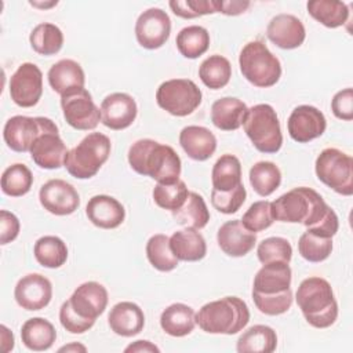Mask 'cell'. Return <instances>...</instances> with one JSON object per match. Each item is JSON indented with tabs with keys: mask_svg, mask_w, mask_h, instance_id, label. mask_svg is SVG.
I'll return each mask as SVG.
<instances>
[{
	"mask_svg": "<svg viewBox=\"0 0 353 353\" xmlns=\"http://www.w3.org/2000/svg\"><path fill=\"white\" fill-rule=\"evenodd\" d=\"M130 167L157 183H172L181 175V159L168 145L154 139H138L128 149Z\"/></svg>",
	"mask_w": 353,
	"mask_h": 353,
	"instance_id": "obj_2",
	"label": "cell"
},
{
	"mask_svg": "<svg viewBox=\"0 0 353 353\" xmlns=\"http://www.w3.org/2000/svg\"><path fill=\"white\" fill-rule=\"evenodd\" d=\"M14 298L25 310H41L52 298V284L40 273L26 274L18 280Z\"/></svg>",
	"mask_w": 353,
	"mask_h": 353,
	"instance_id": "obj_17",
	"label": "cell"
},
{
	"mask_svg": "<svg viewBox=\"0 0 353 353\" xmlns=\"http://www.w3.org/2000/svg\"><path fill=\"white\" fill-rule=\"evenodd\" d=\"M39 200L44 210L58 216L70 215L80 205V196L77 190L63 179L47 181L40 188Z\"/></svg>",
	"mask_w": 353,
	"mask_h": 353,
	"instance_id": "obj_15",
	"label": "cell"
},
{
	"mask_svg": "<svg viewBox=\"0 0 353 353\" xmlns=\"http://www.w3.org/2000/svg\"><path fill=\"white\" fill-rule=\"evenodd\" d=\"M85 214L91 223L101 229H114L120 226L125 218L123 204L108 194L92 196L85 205Z\"/></svg>",
	"mask_w": 353,
	"mask_h": 353,
	"instance_id": "obj_22",
	"label": "cell"
},
{
	"mask_svg": "<svg viewBox=\"0 0 353 353\" xmlns=\"http://www.w3.org/2000/svg\"><path fill=\"white\" fill-rule=\"evenodd\" d=\"M219 248L229 256L247 255L256 243V234L244 228L240 219L225 222L216 233Z\"/></svg>",
	"mask_w": 353,
	"mask_h": 353,
	"instance_id": "obj_20",
	"label": "cell"
},
{
	"mask_svg": "<svg viewBox=\"0 0 353 353\" xmlns=\"http://www.w3.org/2000/svg\"><path fill=\"white\" fill-rule=\"evenodd\" d=\"M314 171L324 185L342 196L353 194V159L336 148L320 152Z\"/></svg>",
	"mask_w": 353,
	"mask_h": 353,
	"instance_id": "obj_8",
	"label": "cell"
},
{
	"mask_svg": "<svg viewBox=\"0 0 353 353\" xmlns=\"http://www.w3.org/2000/svg\"><path fill=\"white\" fill-rule=\"evenodd\" d=\"M331 110L339 120L350 121L353 119V90L350 87L341 90L334 95Z\"/></svg>",
	"mask_w": 353,
	"mask_h": 353,
	"instance_id": "obj_50",
	"label": "cell"
},
{
	"mask_svg": "<svg viewBox=\"0 0 353 353\" xmlns=\"http://www.w3.org/2000/svg\"><path fill=\"white\" fill-rule=\"evenodd\" d=\"M29 41L33 51L40 55L50 57L61 51L63 46V33L57 25L43 22L33 28L29 36Z\"/></svg>",
	"mask_w": 353,
	"mask_h": 353,
	"instance_id": "obj_37",
	"label": "cell"
},
{
	"mask_svg": "<svg viewBox=\"0 0 353 353\" xmlns=\"http://www.w3.org/2000/svg\"><path fill=\"white\" fill-rule=\"evenodd\" d=\"M296 303L314 328L331 327L338 317V303L331 284L323 277H307L296 290Z\"/></svg>",
	"mask_w": 353,
	"mask_h": 353,
	"instance_id": "obj_3",
	"label": "cell"
},
{
	"mask_svg": "<svg viewBox=\"0 0 353 353\" xmlns=\"http://www.w3.org/2000/svg\"><path fill=\"white\" fill-rule=\"evenodd\" d=\"M244 132L256 150L277 153L283 145V134L276 110L269 103H258L247 110L243 121Z\"/></svg>",
	"mask_w": 353,
	"mask_h": 353,
	"instance_id": "obj_7",
	"label": "cell"
},
{
	"mask_svg": "<svg viewBox=\"0 0 353 353\" xmlns=\"http://www.w3.org/2000/svg\"><path fill=\"white\" fill-rule=\"evenodd\" d=\"M146 256L150 265L160 272H171L178 266V258L170 247V237L157 233L146 243Z\"/></svg>",
	"mask_w": 353,
	"mask_h": 353,
	"instance_id": "obj_40",
	"label": "cell"
},
{
	"mask_svg": "<svg viewBox=\"0 0 353 353\" xmlns=\"http://www.w3.org/2000/svg\"><path fill=\"white\" fill-rule=\"evenodd\" d=\"M312 18L327 28H339L349 18V8L343 1L338 0H312L306 4Z\"/></svg>",
	"mask_w": 353,
	"mask_h": 353,
	"instance_id": "obj_32",
	"label": "cell"
},
{
	"mask_svg": "<svg viewBox=\"0 0 353 353\" xmlns=\"http://www.w3.org/2000/svg\"><path fill=\"white\" fill-rule=\"evenodd\" d=\"M252 301L261 313L266 316H279L291 307L292 291L291 288L279 294H259L252 291Z\"/></svg>",
	"mask_w": 353,
	"mask_h": 353,
	"instance_id": "obj_45",
	"label": "cell"
},
{
	"mask_svg": "<svg viewBox=\"0 0 353 353\" xmlns=\"http://www.w3.org/2000/svg\"><path fill=\"white\" fill-rule=\"evenodd\" d=\"M175 43L181 55L189 59H196L208 50L210 33L203 26L190 25L179 30Z\"/></svg>",
	"mask_w": 353,
	"mask_h": 353,
	"instance_id": "obj_35",
	"label": "cell"
},
{
	"mask_svg": "<svg viewBox=\"0 0 353 353\" xmlns=\"http://www.w3.org/2000/svg\"><path fill=\"white\" fill-rule=\"evenodd\" d=\"M33 254L39 265L55 269L61 268L68 259V247L58 236H43L33 247Z\"/></svg>",
	"mask_w": 353,
	"mask_h": 353,
	"instance_id": "obj_36",
	"label": "cell"
},
{
	"mask_svg": "<svg viewBox=\"0 0 353 353\" xmlns=\"http://www.w3.org/2000/svg\"><path fill=\"white\" fill-rule=\"evenodd\" d=\"M247 105L234 97H223L216 99L211 106V121L222 131H236L244 121Z\"/></svg>",
	"mask_w": 353,
	"mask_h": 353,
	"instance_id": "obj_27",
	"label": "cell"
},
{
	"mask_svg": "<svg viewBox=\"0 0 353 353\" xmlns=\"http://www.w3.org/2000/svg\"><path fill=\"white\" fill-rule=\"evenodd\" d=\"M292 272L285 262L263 265L254 277L252 291L259 294H279L291 287Z\"/></svg>",
	"mask_w": 353,
	"mask_h": 353,
	"instance_id": "obj_25",
	"label": "cell"
},
{
	"mask_svg": "<svg viewBox=\"0 0 353 353\" xmlns=\"http://www.w3.org/2000/svg\"><path fill=\"white\" fill-rule=\"evenodd\" d=\"M277 346L276 331L263 324H256L245 330L237 339L239 353H272Z\"/></svg>",
	"mask_w": 353,
	"mask_h": 353,
	"instance_id": "obj_31",
	"label": "cell"
},
{
	"mask_svg": "<svg viewBox=\"0 0 353 353\" xmlns=\"http://www.w3.org/2000/svg\"><path fill=\"white\" fill-rule=\"evenodd\" d=\"M73 309L83 317L97 320L108 306V291L97 281L80 284L69 298Z\"/></svg>",
	"mask_w": 353,
	"mask_h": 353,
	"instance_id": "obj_21",
	"label": "cell"
},
{
	"mask_svg": "<svg viewBox=\"0 0 353 353\" xmlns=\"http://www.w3.org/2000/svg\"><path fill=\"white\" fill-rule=\"evenodd\" d=\"M179 143L183 152L196 161L208 160L216 149L215 135L205 127L188 125L179 132Z\"/></svg>",
	"mask_w": 353,
	"mask_h": 353,
	"instance_id": "obj_24",
	"label": "cell"
},
{
	"mask_svg": "<svg viewBox=\"0 0 353 353\" xmlns=\"http://www.w3.org/2000/svg\"><path fill=\"white\" fill-rule=\"evenodd\" d=\"M43 94V73L37 65L25 62L10 79V97L21 108L34 106Z\"/></svg>",
	"mask_w": 353,
	"mask_h": 353,
	"instance_id": "obj_12",
	"label": "cell"
},
{
	"mask_svg": "<svg viewBox=\"0 0 353 353\" xmlns=\"http://www.w3.org/2000/svg\"><path fill=\"white\" fill-rule=\"evenodd\" d=\"M171 19L165 11L157 7L143 11L135 22V37L141 47L157 50L168 40Z\"/></svg>",
	"mask_w": 353,
	"mask_h": 353,
	"instance_id": "obj_13",
	"label": "cell"
},
{
	"mask_svg": "<svg viewBox=\"0 0 353 353\" xmlns=\"http://www.w3.org/2000/svg\"><path fill=\"white\" fill-rule=\"evenodd\" d=\"M61 108L66 123L76 130H94L101 121V109L85 88H74L62 94Z\"/></svg>",
	"mask_w": 353,
	"mask_h": 353,
	"instance_id": "obj_10",
	"label": "cell"
},
{
	"mask_svg": "<svg viewBox=\"0 0 353 353\" xmlns=\"http://www.w3.org/2000/svg\"><path fill=\"white\" fill-rule=\"evenodd\" d=\"M247 197V192L243 183L236 186L234 189L221 192V190H211V204L212 207L222 212V214H234L240 207L244 204Z\"/></svg>",
	"mask_w": 353,
	"mask_h": 353,
	"instance_id": "obj_47",
	"label": "cell"
},
{
	"mask_svg": "<svg viewBox=\"0 0 353 353\" xmlns=\"http://www.w3.org/2000/svg\"><path fill=\"white\" fill-rule=\"evenodd\" d=\"M240 221L245 229L254 233L268 229L274 222L270 201L259 200L252 203Z\"/></svg>",
	"mask_w": 353,
	"mask_h": 353,
	"instance_id": "obj_46",
	"label": "cell"
},
{
	"mask_svg": "<svg viewBox=\"0 0 353 353\" xmlns=\"http://www.w3.org/2000/svg\"><path fill=\"white\" fill-rule=\"evenodd\" d=\"M29 3H30L33 7H39V8H50V7L58 4L57 0H55V1H50V3H39V1H29Z\"/></svg>",
	"mask_w": 353,
	"mask_h": 353,
	"instance_id": "obj_56",
	"label": "cell"
},
{
	"mask_svg": "<svg viewBox=\"0 0 353 353\" xmlns=\"http://www.w3.org/2000/svg\"><path fill=\"white\" fill-rule=\"evenodd\" d=\"M201 91L193 80L171 79L156 91L157 105L172 116L183 117L193 113L201 103Z\"/></svg>",
	"mask_w": 353,
	"mask_h": 353,
	"instance_id": "obj_9",
	"label": "cell"
},
{
	"mask_svg": "<svg viewBox=\"0 0 353 353\" xmlns=\"http://www.w3.org/2000/svg\"><path fill=\"white\" fill-rule=\"evenodd\" d=\"M250 183L259 196H270L281 183V171L272 161H258L250 170Z\"/></svg>",
	"mask_w": 353,
	"mask_h": 353,
	"instance_id": "obj_39",
	"label": "cell"
},
{
	"mask_svg": "<svg viewBox=\"0 0 353 353\" xmlns=\"http://www.w3.org/2000/svg\"><path fill=\"white\" fill-rule=\"evenodd\" d=\"M47 77L51 88L59 95L74 88H84L85 83L83 68L73 59H61L55 62L50 68Z\"/></svg>",
	"mask_w": 353,
	"mask_h": 353,
	"instance_id": "obj_26",
	"label": "cell"
},
{
	"mask_svg": "<svg viewBox=\"0 0 353 353\" xmlns=\"http://www.w3.org/2000/svg\"><path fill=\"white\" fill-rule=\"evenodd\" d=\"M48 117H28V116H12L8 119L3 128V138L7 146L19 153L29 152L36 138L44 130L48 123Z\"/></svg>",
	"mask_w": 353,
	"mask_h": 353,
	"instance_id": "obj_14",
	"label": "cell"
},
{
	"mask_svg": "<svg viewBox=\"0 0 353 353\" xmlns=\"http://www.w3.org/2000/svg\"><path fill=\"white\" fill-rule=\"evenodd\" d=\"M216 1V12H222L225 15H240L247 11L250 7V1L244 0H215Z\"/></svg>",
	"mask_w": 353,
	"mask_h": 353,
	"instance_id": "obj_52",
	"label": "cell"
},
{
	"mask_svg": "<svg viewBox=\"0 0 353 353\" xmlns=\"http://www.w3.org/2000/svg\"><path fill=\"white\" fill-rule=\"evenodd\" d=\"M170 247L178 261L196 262L205 256L207 244L201 233L193 228L176 230L170 237Z\"/></svg>",
	"mask_w": 353,
	"mask_h": 353,
	"instance_id": "obj_28",
	"label": "cell"
},
{
	"mask_svg": "<svg viewBox=\"0 0 353 353\" xmlns=\"http://www.w3.org/2000/svg\"><path fill=\"white\" fill-rule=\"evenodd\" d=\"M108 323L114 334L130 338L143 330L145 314L137 303L124 301L116 303L110 309Z\"/></svg>",
	"mask_w": 353,
	"mask_h": 353,
	"instance_id": "obj_23",
	"label": "cell"
},
{
	"mask_svg": "<svg viewBox=\"0 0 353 353\" xmlns=\"http://www.w3.org/2000/svg\"><path fill=\"white\" fill-rule=\"evenodd\" d=\"M79 350H80V352H85L87 347H85L84 345L77 343V342L70 343V345H65V346L59 347V352H79Z\"/></svg>",
	"mask_w": 353,
	"mask_h": 353,
	"instance_id": "obj_55",
	"label": "cell"
},
{
	"mask_svg": "<svg viewBox=\"0 0 353 353\" xmlns=\"http://www.w3.org/2000/svg\"><path fill=\"white\" fill-rule=\"evenodd\" d=\"M274 221L303 223L309 232L332 237L339 229L335 211L312 188L299 186L270 203Z\"/></svg>",
	"mask_w": 353,
	"mask_h": 353,
	"instance_id": "obj_1",
	"label": "cell"
},
{
	"mask_svg": "<svg viewBox=\"0 0 353 353\" xmlns=\"http://www.w3.org/2000/svg\"><path fill=\"white\" fill-rule=\"evenodd\" d=\"M240 72L251 84L259 88L274 85L281 76V63L261 40L247 43L239 55Z\"/></svg>",
	"mask_w": 353,
	"mask_h": 353,
	"instance_id": "obj_6",
	"label": "cell"
},
{
	"mask_svg": "<svg viewBox=\"0 0 353 353\" xmlns=\"http://www.w3.org/2000/svg\"><path fill=\"white\" fill-rule=\"evenodd\" d=\"M112 143L102 132H91L68 150L63 167L77 179L92 178L109 159Z\"/></svg>",
	"mask_w": 353,
	"mask_h": 353,
	"instance_id": "obj_5",
	"label": "cell"
},
{
	"mask_svg": "<svg viewBox=\"0 0 353 353\" xmlns=\"http://www.w3.org/2000/svg\"><path fill=\"white\" fill-rule=\"evenodd\" d=\"M290 137L299 143L310 142L321 137L327 128V120L321 110L312 105L296 106L287 121Z\"/></svg>",
	"mask_w": 353,
	"mask_h": 353,
	"instance_id": "obj_16",
	"label": "cell"
},
{
	"mask_svg": "<svg viewBox=\"0 0 353 353\" xmlns=\"http://www.w3.org/2000/svg\"><path fill=\"white\" fill-rule=\"evenodd\" d=\"M298 251L309 262H323L332 251V237H324L306 230L298 240Z\"/></svg>",
	"mask_w": 353,
	"mask_h": 353,
	"instance_id": "obj_42",
	"label": "cell"
},
{
	"mask_svg": "<svg viewBox=\"0 0 353 353\" xmlns=\"http://www.w3.org/2000/svg\"><path fill=\"white\" fill-rule=\"evenodd\" d=\"M0 330H1V346H3V352L7 353V352H10V350L14 349V335H12V332H11L6 325H1Z\"/></svg>",
	"mask_w": 353,
	"mask_h": 353,
	"instance_id": "obj_54",
	"label": "cell"
},
{
	"mask_svg": "<svg viewBox=\"0 0 353 353\" xmlns=\"http://www.w3.org/2000/svg\"><path fill=\"white\" fill-rule=\"evenodd\" d=\"M168 6L176 17L183 19H193L216 12L215 0H171Z\"/></svg>",
	"mask_w": 353,
	"mask_h": 353,
	"instance_id": "obj_48",
	"label": "cell"
},
{
	"mask_svg": "<svg viewBox=\"0 0 353 353\" xmlns=\"http://www.w3.org/2000/svg\"><path fill=\"white\" fill-rule=\"evenodd\" d=\"M19 219L15 214L1 210L0 211V244H8L14 241L19 234Z\"/></svg>",
	"mask_w": 353,
	"mask_h": 353,
	"instance_id": "obj_51",
	"label": "cell"
},
{
	"mask_svg": "<svg viewBox=\"0 0 353 353\" xmlns=\"http://www.w3.org/2000/svg\"><path fill=\"white\" fill-rule=\"evenodd\" d=\"M199 77L211 90L223 88L232 77V65L228 58L214 54L205 58L199 68Z\"/></svg>",
	"mask_w": 353,
	"mask_h": 353,
	"instance_id": "obj_38",
	"label": "cell"
},
{
	"mask_svg": "<svg viewBox=\"0 0 353 353\" xmlns=\"http://www.w3.org/2000/svg\"><path fill=\"white\" fill-rule=\"evenodd\" d=\"M59 321L62 324V327L69 331L70 334H83L85 331H88L95 320L87 319L80 316L72 306L70 301H65L59 309Z\"/></svg>",
	"mask_w": 353,
	"mask_h": 353,
	"instance_id": "obj_49",
	"label": "cell"
},
{
	"mask_svg": "<svg viewBox=\"0 0 353 353\" xmlns=\"http://www.w3.org/2000/svg\"><path fill=\"white\" fill-rule=\"evenodd\" d=\"M266 36L279 48L294 50L305 41L306 30L302 21L295 15L279 14L268 23Z\"/></svg>",
	"mask_w": 353,
	"mask_h": 353,
	"instance_id": "obj_19",
	"label": "cell"
},
{
	"mask_svg": "<svg viewBox=\"0 0 353 353\" xmlns=\"http://www.w3.org/2000/svg\"><path fill=\"white\" fill-rule=\"evenodd\" d=\"M29 153L33 163L40 168L57 170L63 165L68 149L59 137L57 124L51 119L33 142Z\"/></svg>",
	"mask_w": 353,
	"mask_h": 353,
	"instance_id": "obj_11",
	"label": "cell"
},
{
	"mask_svg": "<svg viewBox=\"0 0 353 353\" xmlns=\"http://www.w3.org/2000/svg\"><path fill=\"white\" fill-rule=\"evenodd\" d=\"M250 321V309L239 296H225L208 302L196 313V324L208 334L233 335Z\"/></svg>",
	"mask_w": 353,
	"mask_h": 353,
	"instance_id": "obj_4",
	"label": "cell"
},
{
	"mask_svg": "<svg viewBox=\"0 0 353 353\" xmlns=\"http://www.w3.org/2000/svg\"><path fill=\"white\" fill-rule=\"evenodd\" d=\"M256 255L262 265H266L270 262L290 263L292 258V247L287 239L273 236L259 243L256 248Z\"/></svg>",
	"mask_w": 353,
	"mask_h": 353,
	"instance_id": "obj_44",
	"label": "cell"
},
{
	"mask_svg": "<svg viewBox=\"0 0 353 353\" xmlns=\"http://www.w3.org/2000/svg\"><path fill=\"white\" fill-rule=\"evenodd\" d=\"M160 325L163 331L171 336H186L194 330L196 313L185 303H172L163 310Z\"/></svg>",
	"mask_w": 353,
	"mask_h": 353,
	"instance_id": "obj_30",
	"label": "cell"
},
{
	"mask_svg": "<svg viewBox=\"0 0 353 353\" xmlns=\"http://www.w3.org/2000/svg\"><path fill=\"white\" fill-rule=\"evenodd\" d=\"M188 194H189L188 186L181 179H178L172 183H157L153 189L154 203L160 208L168 210L171 212H174L182 207Z\"/></svg>",
	"mask_w": 353,
	"mask_h": 353,
	"instance_id": "obj_43",
	"label": "cell"
},
{
	"mask_svg": "<svg viewBox=\"0 0 353 353\" xmlns=\"http://www.w3.org/2000/svg\"><path fill=\"white\" fill-rule=\"evenodd\" d=\"M172 215L179 225L197 230L203 229L210 221V211L207 204L204 199L196 192H189L182 207L174 211Z\"/></svg>",
	"mask_w": 353,
	"mask_h": 353,
	"instance_id": "obj_34",
	"label": "cell"
},
{
	"mask_svg": "<svg viewBox=\"0 0 353 353\" xmlns=\"http://www.w3.org/2000/svg\"><path fill=\"white\" fill-rule=\"evenodd\" d=\"M212 189L226 192L234 189L241 182V163L233 154H222L211 171Z\"/></svg>",
	"mask_w": 353,
	"mask_h": 353,
	"instance_id": "obj_33",
	"label": "cell"
},
{
	"mask_svg": "<svg viewBox=\"0 0 353 353\" xmlns=\"http://www.w3.org/2000/svg\"><path fill=\"white\" fill-rule=\"evenodd\" d=\"M1 192L11 197L26 194L33 185L32 171L22 163H15L7 167L1 175Z\"/></svg>",
	"mask_w": 353,
	"mask_h": 353,
	"instance_id": "obj_41",
	"label": "cell"
},
{
	"mask_svg": "<svg viewBox=\"0 0 353 353\" xmlns=\"http://www.w3.org/2000/svg\"><path fill=\"white\" fill-rule=\"evenodd\" d=\"M138 113L135 99L125 92H113L101 103V121L110 130H124L130 127Z\"/></svg>",
	"mask_w": 353,
	"mask_h": 353,
	"instance_id": "obj_18",
	"label": "cell"
},
{
	"mask_svg": "<svg viewBox=\"0 0 353 353\" xmlns=\"http://www.w3.org/2000/svg\"><path fill=\"white\" fill-rule=\"evenodd\" d=\"M22 343L33 352L48 350L55 339L57 331L52 323L43 317H32L22 324L21 328Z\"/></svg>",
	"mask_w": 353,
	"mask_h": 353,
	"instance_id": "obj_29",
	"label": "cell"
},
{
	"mask_svg": "<svg viewBox=\"0 0 353 353\" xmlns=\"http://www.w3.org/2000/svg\"><path fill=\"white\" fill-rule=\"evenodd\" d=\"M125 352H160V349L153 345L152 342L149 341H135L134 343L128 345L125 349Z\"/></svg>",
	"mask_w": 353,
	"mask_h": 353,
	"instance_id": "obj_53",
	"label": "cell"
}]
</instances>
